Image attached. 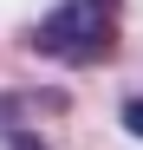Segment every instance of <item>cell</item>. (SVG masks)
Masks as SVG:
<instances>
[{
    "mask_svg": "<svg viewBox=\"0 0 143 150\" xmlns=\"http://www.w3.org/2000/svg\"><path fill=\"white\" fill-rule=\"evenodd\" d=\"M124 131H130V137H143V98H130V105H124Z\"/></svg>",
    "mask_w": 143,
    "mask_h": 150,
    "instance_id": "2",
    "label": "cell"
},
{
    "mask_svg": "<svg viewBox=\"0 0 143 150\" xmlns=\"http://www.w3.org/2000/svg\"><path fill=\"white\" fill-rule=\"evenodd\" d=\"M33 52L59 65H104L117 52V7L104 0H65L33 26Z\"/></svg>",
    "mask_w": 143,
    "mask_h": 150,
    "instance_id": "1",
    "label": "cell"
},
{
    "mask_svg": "<svg viewBox=\"0 0 143 150\" xmlns=\"http://www.w3.org/2000/svg\"><path fill=\"white\" fill-rule=\"evenodd\" d=\"M104 7H117V0H104Z\"/></svg>",
    "mask_w": 143,
    "mask_h": 150,
    "instance_id": "3",
    "label": "cell"
}]
</instances>
